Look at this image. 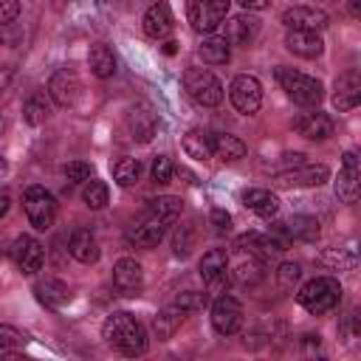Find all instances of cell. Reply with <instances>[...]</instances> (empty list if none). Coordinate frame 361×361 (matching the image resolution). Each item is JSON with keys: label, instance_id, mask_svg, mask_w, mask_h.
Instances as JSON below:
<instances>
[{"label": "cell", "instance_id": "cell-45", "mask_svg": "<svg viewBox=\"0 0 361 361\" xmlns=\"http://www.w3.org/2000/svg\"><path fill=\"white\" fill-rule=\"evenodd\" d=\"M209 220H212V226H214V231H228L231 228V214L226 212V209H212V214H209Z\"/></svg>", "mask_w": 361, "mask_h": 361}, {"label": "cell", "instance_id": "cell-39", "mask_svg": "<svg viewBox=\"0 0 361 361\" xmlns=\"http://www.w3.org/2000/svg\"><path fill=\"white\" fill-rule=\"evenodd\" d=\"M175 305L186 313H195V310H203L209 305V293L203 290H186V293H178L175 296Z\"/></svg>", "mask_w": 361, "mask_h": 361}, {"label": "cell", "instance_id": "cell-47", "mask_svg": "<svg viewBox=\"0 0 361 361\" xmlns=\"http://www.w3.org/2000/svg\"><path fill=\"white\" fill-rule=\"evenodd\" d=\"M11 79H14V68H11V65H0V93L8 90Z\"/></svg>", "mask_w": 361, "mask_h": 361}, {"label": "cell", "instance_id": "cell-32", "mask_svg": "<svg viewBox=\"0 0 361 361\" xmlns=\"http://www.w3.org/2000/svg\"><path fill=\"white\" fill-rule=\"evenodd\" d=\"M183 152L195 161H206L212 158V135L200 133V130H189L183 135Z\"/></svg>", "mask_w": 361, "mask_h": 361}, {"label": "cell", "instance_id": "cell-49", "mask_svg": "<svg viewBox=\"0 0 361 361\" xmlns=\"http://www.w3.org/2000/svg\"><path fill=\"white\" fill-rule=\"evenodd\" d=\"M8 206H11V197H8V192H3V189H0V220L6 217Z\"/></svg>", "mask_w": 361, "mask_h": 361}, {"label": "cell", "instance_id": "cell-11", "mask_svg": "<svg viewBox=\"0 0 361 361\" xmlns=\"http://www.w3.org/2000/svg\"><path fill=\"white\" fill-rule=\"evenodd\" d=\"M11 259H14V265L23 271V274H37L39 268H42V262H45V251H42V245L34 240V237H28V234H23V237H17L14 243H11Z\"/></svg>", "mask_w": 361, "mask_h": 361}, {"label": "cell", "instance_id": "cell-31", "mask_svg": "<svg viewBox=\"0 0 361 361\" xmlns=\"http://www.w3.org/2000/svg\"><path fill=\"white\" fill-rule=\"evenodd\" d=\"M262 276H265V262L251 254H248V259H240V265L231 271V279L240 285H257V282H262Z\"/></svg>", "mask_w": 361, "mask_h": 361}, {"label": "cell", "instance_id": "cell-41", "mask_svg": "<svg viewBox=\"0 0 361 361\" xmlns=\"http://www.w3.org/2000/svg\"><path fill=\"white\" fill-rule=\"evenodd\" d=\"M172 172H175V166H172L169 155H155V161H152V166H149V178H152V183H158V186L169 183Z\"/></svg>", "mask_w": 361, "mask_h": 361}, {"label": "cell", "instance_id": "cell-19", "mask_svg": "<svg viewBox=\"0 0 361 361\" xmlns=\"http://www.w3.org/2000/svg\"><path fill=\"white\" fill-rule=\"evenodd\" d=\"M285 45L290 54L296 56H305V59H313L324 51V39L319 37V31H299V28H288L285 34Z\"/></svg>", "mask_w": 361, "mask_h": 361}, {"label": "cell", "instance_id": "cell-43", "mask_svg": "<svg viewBox=\"0 0 361 361\" xmlns=\"http://www.w3.org/2000/svg\"><path fill=\"white\" fill-rule=\"evenodd\" d=\"M65 178H68L71 183L90 180V178H93V166H90V164H85V161H71V164L65 166Z\"/></svg>", "mask_w": 361, "mask_h": 361}, {"label": "cell", "instance_id": "cell-23", "mask_svg": "<svg viewBox=\"0 0 361 361\" xmlns=\"http://www.w3.org/2000/svg\"><path fill=\"white\" fill-rule=\"evenodd\" d=\"M68 251H71V257L76 262H85V265H90V262L99 259V243L90 234V228H76L71 234V240H68Z\"/></svg>", "mask_w": 361, "mask_h": 361}, {"label": "cell", "instance_id": "cell-3", "mask_svg": "<svg viewBox=\"0 0 361 361\" xmlns=\"http://www.w3.org/2000/svg\"><path fill=\"white\" fill-rule=\"evenodd\" d=\"M276 82L282 85V90L302 107H316L324 99V87L319 79L299 73L293 68H276Z\"/></svg>", "mask_w": 361, "mask_h": 361}, {"label": "cell", "instance_id": "cell-29", "mask_svg": "<svg viewBox=\"0 0 361 361\" xmlns=\"http://www.w3.org/2000/svg\"><path fill=\"white\" fill-rule=\"evenodd\" d=\"M212 155H217L223 161H237V158L245 155V144L237 135L217 133V135H212Z\"/></svg>", "mask_w": 361, "mask_h": 361}, {"label": "cell", "instance_id": "cell-17", "mask_svg": "<svg viewBox=\"0 0 361 361\" xmlns=\"http://www.w3.org/2000/svg\"><path fill=\"white\" fill-rule=\"evenodd\" d=\"M358 102H361V79H358V73H355V71L341 73V76L336 79L333 107H336L338 113H347V110L358 107Z\"/></svg>", "mask_w": 361, "mask_h": 361}, {"label": "cell", "instance_id": "cell-28", "mask_svg": "<svg viewBox=\"0 0 361 361\" xmlns=\"http://www.w3.org/2000/svg\"><path fill=\"white\" fill-rule=\"evenodd\" d=\"M197 54H200L203 62H209V65H226V62L231 59V48H228V42H226L220 34H209V37H203Z\"/></svg>", "mask_w": 361, "mask_h": 361}, {"label": "cell", "instance_id": "cell-24", "mask_svg": "<svg viewBox=\"0 0 361 361\" xmlns=\"http://www.w3.org/2000/svg\"><path fill=\"white\" fill-rule=\"evenodd\" d=\"M34 293H37V299H39L45 307H51V310L62 307V305L71 299V293H68V285H65V282H59V279H54V276H45V279H39V282L34 285Z\"/></svg>", "mask_w": 361, "mask_h": 361}, {"label": "cell", "instance_id": "cell-15", "mask_svg": "<svg viewBox=\"0 0 361 361\" xmlns=\"http://www.w3.org/2000/svg\"><path fill=\"white\" fill-rule=\"evenodd\" d=\"M234 248L243 251V254H251V257H257V259H262V262H268L271 257H276L279 251H285L271 234H257V231L240 234V237L234 240Z\"/></svg>", "mask_w": 361, "mask_h": 361}, {"label": "cell", "instance_id": "cell-20", "mask_svg": "<svg viewBox=\"0 0 361 361\" xmlns=\"http://www.w3.org/2000/svg\"><path fill=\"white\" fill-rule=\"evenodd\" d=\"M144 31L152 39H166L172 34V11H169V6L164 0H158V3H152L147 8V14H144Z\"/></svg>", "mask_w": 361, "mask_h": 361}, {"label": "cell", "instance_id": "cell-51", "mask_svg": "<svg viewBox=\"0 0 361 361\" xmlns=\"http://www.w3.org/2000/svg\"><path fill=\"white\" fill-rule=\"evenodd\" d=\"M164 51H166V54H175V42H172V39H169V42H166V45H164Z\"/></svg>", "mask_w": 361, "mask_h": 361}, {"label": "cell", "instance_id": "cell-13", "mask_svg": "<svg viewBox=\"0 0 361 361\" xmlns=\"http://www.w3.org/2000/svg\"><path fill=\"white\" fill-rule=\"evenodd\" d=\"M358 180H361V166H358V155L353 149H347L341 155V169H338V180H336V195L344 203H355L358 197Z\"/></svg>", "mask_w": 361, "mask_h": 361}, {"label": "cell", "instance_id": "cell-5", "mask_svg": "<svg viewBox=\"0 0 361 361\" xmlns=\"http://www.w3.org/2000/svg\"><path fill=\"white\" fill-rule=\"evenodd\" d=\"M23 209H25L31 226L39 231L51 228L56 220V197L45 186H28L23 192Z\"/></svg>", "mask_w": 361, "mask_h": 361}, {"label": "cell", "instance_id": "cell-12", "mask_svg": "<svg viewBox=\"0 0 361 361\" xmlns=\"http://www.w3.org/2000/svg\"><path fill=\"white\" fill-rule=\"evenodd\" d=\"M282 23L288 28H299V31H324L330 25V17L313 6H290L282 11Z\"/></svg>", "mask_w": 361, "mask_h": 361}, {"label": "cell", "instance_id": "cell-4", "mask_svg": "<svg viewBox=\"0 0 361 361\" xmlns=\"http://www.w3.org/2000/svg\"><path fill=\"white\" fill-rule=\"evenodd\" d=\"M183 87H186V93H189L197 104H203V107H217V104L223 102V85H220V79H217L212 71H206V68H189V71L183 73Z\"/></svg>", "mask_w": 361, "mask_h": 361}, {"label": "cell", "instance_id": "cell-42", "mask_svg": "<svg viewBox=\"0 0 361 361\" xmlns=\"http://www.w3.org/2000/svg\"><path fill=\"white\" fill-rule=\"evenodd\" d=\"M299 276H302V268L296 262H282L279 271H276V282H279L282 290H293V285L299 282Z\"/></svg>", "mask_w": 361, "mask_h": 361}, {"label": "cell", "instance_id": "cell-46", "mask_svg": "<svg viewBox=\"0 0 361 361\" xmlns=\"http://www.w3.org/2000/svg\"><path fill=\"white\" fill-rule=\"evenodd\" d=\"M228 285H231V279H228V271H226V274H220V276H212V279H206V288H209V293H226V290H228Z\"/></svg>", "mask_w": 361, "mask_h": 361}, {"label": "cell", "instance_id": "cell-7", "mask_svg": "<svg viewBox=\"0 0 361 361\" xmlns=\"http://www.w3.org/2000/svg\"><path fill=\"white\" fill-rule=\"evenodd\" d=\"M228 99H231L237 113H245V116L257 113L259 104H262V85H259V79L248 76V73L234 76L231 85H228Z\"/></svg>", "mask_w": 361, "mask_h": 361}, {"label": "cell", "instance_id": "cell-26", "mask_svg": "<svg viewBox=\"0 0 361 361\" xmlns=\"http://www.w3.org/2000/svg\"><path fill=\"white\" fill-rule=\"evenodd\" d=\"M87 65H90V73L96 79H110L116 73V54L104 42H96L87 54Z\"/></svg>", "mask_w": 361, "mask_h": 361}, {"label": "cell", "instance_id": "cell-44", "mask_svg": "<svg viewBox=\"0 0 361 361\" xmlns=\"http://www.w3.org/2000/svg\"><path fill=\"white\" fill-rule=\"evenodd\" d=\"M20 17V0H0V25H8Z\"/></svg>", "mask_w": 361, "mask_h": 361}, {"label": "cell", "instance_id": "cell-9", "mask_svg": "<svg viewBox=\"0 0 361 361\" xmlns=\"http://www.w3.org/2000/svg\"><path fill=\"white\" fill-rule=\"evenodd\" d=\"M212 324L220 336H234L243 327V305L234 296L220 293L217 302L212 305Z\"/></svg>", "mask_w": 361, "mask_h": 361}, {"label": "cell", "instance_id": "cell-18", "mask_svg": "<svg viewBox=\"0 0 361 361\" xmlns=\"http://www.w3.org/2000/svg\"><path fill=\"white\" fill-rule=\"evenodd\" d=\"M293 127H296L299 135H305V138H310V141H324V138L333 135V118H330L327 113H319V110L302 113V116L293 121Z\"/></svg>", "mask_w": 361, "mask_h": 361}, {"label": "cell", "instance_id": "cell-40", "mask_svg": "<svg viewBox=\"0 0 361 361\" xmlns=\"http://www.w3.org/2000/svg\"><path fill=\"white\" fill-rule=\"evenodd\" d=\"M172 248L178 257H189L195 248V228L192 226H178L175 237H172Z\"/></svg>", "mask_w": 361, "mask_h": 361}, {"label": "cell", "instance_id": "cell-33", "mask_svg": "<svg viewBox=\"0 0 361 361\" xmlns=\"http://www.w3.org/2000/svg\"><path fill=\"white\" fill-rule=\"evenodd\" d=\"M180 209H183V203H180V197H175V195H161V197H152V200L147 203V214H155V217H161V220H166V223L178 220Z\"/></svg>", "mask_w": 361, "mask_h": 361}, {"label": "cell", "instance_id": "cell-38", "mask_svg": "<svg viewBox=\"0 0 361 361\" xmlns=\"http://www.w3.org/2000/svg\"><path fill=\"white\" fill-rule=\"evenodd\" d=\"M25 341H28V336H25L23 330H17V327H11V324H0V350L14 353V350H23Z\"/></svg>", "mask_w": 361, "mask_h": 361}, {"label": "cell", "instance_id": "cell-50", "mask_svg": "<svg viewBox=\"0 0 361 361\" xmlns=\"http://www.w3.org/2000/svg\"><path fill=\"white\" fill-rule=\"evenodd\" d=\"M6 172H8V161H6V158H3V155H0V178H3V175H6Z\"/></svg>", "mask_w": 361, "mask_h": 361}, {"label": "cell", "instance_id": "cell-34", "mask_svg": "<svg viewBox=\"0 0 361 361\" xmlns=\"http://www.w3.org/2000/svg\"><path fill=\"white\" fill-rule=\"evenodd\" d=\"M226 271H228V254H226V248H212V251L203 254V259H200V276H203V282L212 279V276H220Z\"/></svg>", "mask_w": 361, "mask_h": 361}, {"label": "cell", "instance_id": "cell-36", "mask_svg": "<svg viewBox=\"0 0 361 361\" xmlns=\"http://www.w3.org/2000/svg\"><path fill=\"white\" fill-rule=\"evenodd\" d=\"M107 197H110L107 183H102V180H87V186H85V192H82V200H85L87 209H93V212L104 209V206H107Z\"/></svg>", "mask_w": 361, "mask_h": 361}, {"label": "cell", "instance_id": "cell-25", "mask_svg": "<svg viewBox=\"0 0 361 361\" xmlns=\"http://www.w3.org/2000/svg\"><path fill=\"white\" fill-rule=\"evenodd\" d=\"M243 203H245V209H251L259 217H274L279 212V197L268 189H245Z\"/></svg>", "mask_w": 361, "mask_h": 361}, {"label": "cell", "instance_id": "cell-21", "mask_svg": "<svg viewBox=\"0 0 361 361\" xmlns=\"http://www.w3.org/2000/svg\"><path fill=\"white\" fill-rule=\"evenodd\" d=\"M257 31H259V23L254 20V17H245V14H237V17H231L226 25H223V39L228 42V45H248L254 37H257Z\"/></svg>", "mask_w": 361, "mask_h": 361}, {"label": "cell", "instance_id": "cell-10", "mask_svg": "<svg viewBox=\"0 0 361 361\" xmlns=\"http://www.w3.org/2000/svg\"><path fill=\"white\" fill-rule=\"evenodd\" d=\"M79 90H82V82L71 68H59L48 79V93L59 107H73L79 99Z\"/></svg>", "mask_w": 361, "mask_h": 361}, {"label": "cell", "instance_id": "cell-2", "mask_svg": "<svg viewBox=\"0 0 361 361\" xmlns=\"http://www.w3.org/2000/svg\"><path fill=\"white\" fill-rule=\"evenodd\" d=\"M296 302H299L307 313L322 316V313L333 310V307L341 302V285H338V279H333V276H316V279H310V282H305V285L299 288Z\"/></svg>", "mask_w": 361, "mask_h": 361}, {"label": "cell", "instance_id": "cell-16", "mask_svg": "<svg viewBox=\"0 0 361 361\" xmlns=\"http://www.w3.org/2000/svg\"><path fill=\"white\" fill-rule=\"evenodd\" d=\"M113 285L118 288V293L135 296L141 290V285H144V268H141V262H135L130 257L118 259L113 265Z\"/></svg>", "mask_w": 361, "mask_h": 361}, {"label": "cell", "instance_id": "cell-30", "mask_svg": "<svg viewBox=\"0 0 361 361\" xmlns=\"http://www.w3.org/2000/svg\"><path fill=\"white\" fill-rule=\"evenodd\" d=\"M285 226H288L290 240H302V243H313V240H319V220L310 217V214H293Z\"/></svg>", "mask_w": 361, "mask_h": 361}, {"label": "cell", "instance_id": "cell-37", "mask_svg": "<svg viewBox=\"0 0 361 361\" xmlns=\"http://www.w3.org/2000/svg\"><path fill=\"white\" fill-rule=\"evenodd\" d=\"M48 104H45V99L37 93V96H31L28 102H25V107H23V118H25V124H31V127H39L45 118H48Z\"/></svg>", "mask_w": 361, "mask_h": 361}, {"label": "cell", "instance_id": "cell-6", "mask_svg": "<svg viewBox=\"0 0 361 361\" xmlns=\"http://www.w3.org/2000/svg\"><path fill=\"white\" fill-rule=\"evenodd\" d=\"M231 0H189V23L195 31L200 34H212L214 28L223 25L226 14H228Z\"/></svg>", "mask_w": 361, "mask_h": 361}, {"label": "cell", "instance_id": "cell-1", "mask_svg": "<svg viewBox=\"0 0 361 361\" xmlns=\"http://www.w3.org/2000/svg\"><path fill=\"white\" fill-rule=\"evenodd\" d=\"M102 336L107 344H113L121 355H144L147 353V330L133 313H113L102 324Z\"/></svg>", "mask_w": 361, "mask_h": 361}, {"label": "cell", "instance_id": "cell-14", "mask_svg": "<svg viewBox=\"0 0 361 361\" xmlns=\"http://www.w3.org/2000/svg\"><path fill=\"white\" fill-rule=\"evenodd\" d=\"M166 226H169L166 220H161V217L144 212V217L127 228V240L135 243V245H141V248H152V245H158V243L164 240Z\"/></svg>", "mask_w": 361, "mask_h": 361}, {"label": "cell", "instance_id": "cell-48", "mask_svg": "<svg viewBox=\"0 0 361 361\" xmlns=\"http://www.w3.org/2000/svg\"><path fill=\"white\" fill-rule=\"evenodd\" d=\"M268 3H271V0H240V6L248 8V11H262Z\"/></svg>", "mask_w": 361, "mask_h": 361}, {"label": "cell", "instance_id": "cell-8", "mask_svg": "<svg viewBox=\"0 0 361 361\" xmlns=\"http://www.w3.org/2000/svg\"><path fill=\"white\" fill-rule=\"evenodd\" d=\"M330 178V169L324 164H296L274 178L276 186L282 189H296V186H322Z\"/></svg>", "mask_w": 361, "mask_h": 361}, {"label": "cell", "instance_id": "cell-35", "mask_svg": "<svg viewBox=\"0 0 361 361\" xmlns=\"http://www.w3.org/2000/svg\"><path fill=\"white\" fill-rule=\"evenodd\" d=\"M138 175H141V164L135 158H118L113 164V178L118 186H133L138 180Z\"/></svg>", "mask_w": 361, "mask_h": 361}, {"label": "cell", "instance_id": "cell-27", "mask_svg": "<svg viewBox=\"0 0 361 361\" xmlns=\"http://www.w3.org/2000/svg\"><path fill=\"white\" fill-rule=\"evenodd\" d=\"M183 319H186V310H180L175 302L166 305V307H161V310L155 313V319H152L155 336H158V338H169V336L183 324Z\"/></svg>", "mask_w": 361, "mask_h": 361}, {"label": "cell", "instance_id": "cell-22", "mask_svg": "<svg viewBox=\"0 0 361 361\" xmlns=\"http://www.w3.org/2000/svg\"><path fill=\"white\" fill-rule=\"evenodd\" d=\"M127 124H130L133 138H138V141H149L158 133V116L152 113L149 104H135L127 116Z\"/></svg>", "mask_w": 361, "mask_h": 361}]
</instances>
